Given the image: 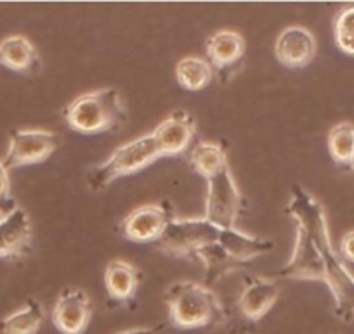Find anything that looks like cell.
Segmentation results:
<instances>
[{
  "instance_id": "cell-1",
  "label": "cell",
  "mask_w": 354,
  "mask_h": 334,
  "mask_svg": "<svg viewBox=\"0 0 354 334\" xmlns=\"http://www.w3.org/2000/svg\"><path fill=\"white\" fill-rule=\"evenodd\" d=\"M287 213L297 222V233L290 260L277 275L295 281L325 282L333 296L337 319L346 324L354 322V275L333 250L323 204L295 184Z\"/></svg>"
},
{
  "instance_id": "cell-2",
  "label": "cell",
  "mask_w": 354,
  "mask_h": 334,
  "mask_svg": "<svg viewBox=\"0 0 354 334\" xmlns=\"http://www.w3.org/2000/svg\"><path fill=\"white\" fill-rule=\"evenodd\" d=\"M163 299L169 306L170 324L177 329L214 327L226 320L219 296L200 282H172L163 293Z\"/></svg>"
},
{
  "instance_id": "cell-3",
  "label": "cell",
  "mask_w": 354,
  "mask_h": 334,
  "mask_svg": "<svg viewBox=\"0 0 354 334\" xmlns=\"http://www.w3.org/2000/svg\"><path fill=\"white\" fill-rule=\"evenodd\" d=\"M68 127L80 134L117 132L127 124L122 94L113 87L85 92L70 102L63 111Z\"/></svg>"
},
{
  "instance_id": "cell-4",
  "label": "cell",
  "mask_w": 354,
  "mask_h": 334,
  "mask_svg": "<svg viewBox=\"0 0 354 334\" xmlns=\"http://www.w3.org/2000/svg\"><path fill=\"white\" fill-rule=\"evenodd\" d=\"M158 158L160 153L153 135H142V137L136 139L129 144L120 146L117 151L111 153V156H108L106 161L91 170L87 175L88 189L94 190V193L103 190L113 180L141 172L142 168L149 166Z\"/></svg>"
},
{
  "instance_id": "cell-5",
  "label": "cell",
  "mask_w": 354,
  "mask_h": 334,
  "mask_svg": "<svg viewBox=\"0 0 354 334\" xmlns=\"http://www.w3.org/2000/svg\"><path fill=\"white\" fill-rule=\"evenodd\" d=\"M221 229L203 218H174L160 237L163 253L177 258H196L202 248L219 241Z\"/></svg>"
},
{
  "instance_id": "cell-6",
  "label": "cell",
  "mask_w": 354,
  "mask_h": 334,
  "mask_svg": "<svg viewBox=\"0 0 354 334\" xmlns=\"http://www.w3.org/2000/svg\"><path fill=\"white\" fill-rule=\"evenodd\" d=\"M243 206L245 201L230 166L207 179L205 218L210 224L219 229H233Z\"/></svg>"
},
{
  "instance_id": "cell-7",
  "label": "cell",
  "mask_w": 354,
  "mask_h": 334,
  "mask_svg": "<svg viewBox=\"0 0 354 334\" xmlns=\"http://www.w3.org/2000/svg\"><path fill=\"white\" fill-rule=\"evenodd\" d=\"M57 146H59V137L54 132L40 130V128L12 130L9 137V149L2 163L8 170L37 165L46 161L56 151Z\"/></svg>"
},
{
  "instance_id": "cell-8",
  "label": "cell",
  "mask_w": 354,
  "mask_h": 334,
  "mask_svg": "<svg viewBox=\"0 0 354 334\" xmlns=\"http://www.w3.org/2000/svg\"><path fill=\"white\" fill-rule=\"evenodd\" d=\"M176 211L170 201L153 203L132 210L120 224V234L132 243H158Z\"/></svg>"
},
{
  "instance_id": "cell-9",
  "label": "cell",
  "mask_w": 354,
  "mask_h": 334,
  "mask_svg": "<svg viewBox=\"0 0 354 334\" xmlns=\"http://www.w3.org/2000/svg\"><path fill=\"white\" fill-rule=\"evenodd\" d=\"M245 54L247 42L241 33L233 30H221L207 40V57L223 84H227L240 73L245 64Z\"/></svg>"
},
{
  "instance_id": "cell-10",
  "label": "cell",
  "mask_w": 354,
  "mask_h": 334,
  "mask_svg": "<svg viewBox=\"0 0 354 334\" xmlns=\"http://www.w3.org/2000/svg\"><path fill=\"white\" fill-rule=\"evenodd\" d=\"M196 134L195 118L186 109H176L155 130L151 132L153 139L158 148L160 158H174L183 156L189 151L192 142Z\"/></svg>"
},
{
  "instance_id": "cell-11",
  "label": "cell",
  "mask_w": 354,
  "mask_h": 334,
  "mask_svg": "<svg viewBox=\"0 0 354 334\" xmlns=\"http://www.w3.org/2000/svg\"><path fill=\"white\" fill-rule=\"evenodd\" d=\"M94 306L87 291L64 288L53 308V324L61 334H84L93 319Z\"/></svg>"
},
{
  "instance_id": "cell-12",
  "label": "cell",
  "mask_w": 354,
  "mask_h": 334,
  "mask_svg": "<svg viewBox=\"0 0 354 334\" xmlns=\"http://www.w3.org/2000/svg\"><path fill=\"white\" fill-rule=\"evenodd\" d=\"M280 296V288L273 279L245 275L243 286L236 299V310L248 322H259L273 308Z\"/></svg>"
},
{
  "instance_id": "cell-13",
  "label": "cell",
  "mask_w": 354,
  "mask_h": 334,
  "mask_svg": "<svg viewBox=\"0 0 354 334\" xmlns=\"http://www.w3.org/2000/svg\"><path fill=\"white\" fill-rule=\"evenodd\" d=\"M316 39L304 26H288L278 35L274 43L277 59L287 68H304L316 57Z\"/></svg>"
},
{
  "instance_id": "cell-14",
  "label": "cell",
  "mask_w": 354,
  "mask_h": 334,
  "mask_svg": "<svg viewBox=\"0 0 354 334\" xmlns=\"http://www.w3.org/2000/svg\"><path fill=\"white\" fill-rule=\"evenodd\" d=\"M142 274L138 267L125 260H111L104 271V288L110 305H132Z\"/></svg>"
},
{
  "instance_id": "cell-15",
  "label": "cell",
  "mask_w": 354,
  "mask_h": 334,
  "mask_svg": "<svg viewBox=\"0 0 354 334\" xmlns=\"http://www.w3.org/2000/svg\"><path fill=\"white\" fill-rule=\"evenodd\" d=\"M32 241V224L25 210L18 208L0 222V257H18L28 251Z\"/></svg>"
},
{
  "instance_id": "cell-16",
  "label": "cell",
  "mask_w": 354,
  "mask_h": 334,
  "mask_svg": "<svg viewBox=\"0 0 354 334\" xmlns=\"http://www.w3.org/2000/svg\"><path fill=\"white\" fill-rule=\"evenodd\" d=\"M0 64L16 73H35L40 68V57L26 37L12 35L0 42Z\"/></svg>"
},
{
  "instance_id": "cell-17",
  "label": "cell",
  "mask_w": 354,
  "mask_h": 334,
  "mask_svg": "<svg viewBox=\"0 0 354 334\" xmlns=\"http://www.w3.org/2000/svg\"><path fill=\"white\" fill-rule=\"evenodd\" d=\"M217 243L231 255L240 264L254 260V258L268 255L274 250V243L270 239H261V237L248 236V234L240 233L233 229H221L219 241Z\"/></svg>"
},
{
  "instance_id": "cell-18",
  "label": "cell",
  "mask_w": 354,
  "mask_h": 334,
  "mask_svg": "<svg viewBox=\"0 0 354 334\" xmlns=\"http://www.w3.org/2000/svg\"><path fill=\"white\" fill-rule=\"evenodd\" d=\"M196 258L202 260L203 265H205V282H203V284L210 289H212V286L216 284V282H219L221 279L226 277L227 274L243 267V264L234 260L219 243H212L209 244V246L202 248V250L196 253Z\"/></svg>"
},
{
  "instance_id": "cell-19",
  "label": "cell",
  "mask_w": 354,
  "mask_h": 334,
  "mask_svg": "<svg viewBox=\"0 0 354 334\" xmlns=\"http://www.w3.org/2000/svg\"><path fill=\"white\" fill-rule=\"evenodd\" d=\"M189 165L205 180L210 179L221 170L230 166L226 148L223 144H214V142H198L189 151Z\"/></svg>"
},
{
  "instance_id": "cell-20",
  "label": "cell",
  "mask_w": 354,
  "mask_h": 334,
  "mask_svg": "<svg viewBox=\"0 0 354 334\" xmlns=\"http://www.w3.org/2000/svg\"><path fill=\"white\" fill-rule=\"evenodd\" d=\"M44 320V308L37 299H28L23 308L0 320V334H37Z\"/></svg>"
},
{
  "instance_id": "cell-21",
  "label": "cell",
  "mask_w": 354,
  "mask_h": 334,
  "mask_svg": "<svg viewBox=\"0 0 354 334\" xmlns=\"http://www.w3.org/2000/svg\"><path fill=\"white\" fill-rule=\"evenodd\" d=\"M176 78L186 90H202L212 80V66L202 57H183L176 66Z\"/></svg>"
},
{
  "instance_id": "cell-22",
  "label": "cell",
  "mask_w": 354,
  "mask_h": 334,
  "mask_svg": "<svg viewBox=\"0 0 354 334\" xmlns=\"http://www.w3.org/2000/svg\"><path fill=\"white\" fill-rule=\"evenodd\" d=\"M328 151L333 161L342 166H351L354 159V125H335L328 134Z\"/></svg>"
},
{
  "instance_id": "cell-23",
  "label": "cell",
  "mask_w": 354,
  "mask_h": 334,
  "mask_svg": "<svg viewBox=\"0 0 354 334\" xmlns=\"http://www.w3.org/2000/svg\"><path fill=\"white\" fill-rule=\"evenodd\" d=\"M333 37L335 43L344 54L354 56V6H347L333 21Z\"/></svg>"
},
{
  "instance_id": "cell-24",
  "label": "cell",
  "mask_w": 354,
  "mask_h": 334,
  "mask_svg": "<svg viewBox=\"0 0 354 334\" xmlns=\"http://www.w3.org/2000/svg\"><path fill=\"white\" fill-rule=\"evenodd\" d=\"M18 210V204L11 197V179H9V170L4 163L0 161V222L6 220L9 215Z\"/></svg>"
},
{
  "instance_id": "cell-25",
  "label": "cell",
  "mask_w": 354,
  "mask_h": 334,
  "mask_svg": "<svg viewBox=\"0 0 354 334\" xmlns=\"http://www.w3.org/2000/svg\"><path fill=\"white\" fill-rule=\"evenodd\" d=\"M340 258H344L349 264H354V230H349L342 236L340 241Z\"/></svg>"
},
{
  "instance_id": "cell-26",
  "label": "cell",
  "mask_w": 354,
  "mask_h": 334,
  "mask_svg": "<svg viewBox=\"0 0 354 334\" xmlns=\"http://www.w3.org/2000/svg\"><path fill=\"white\" fill-rule=\"evenodd\" d=\"M160 327H138V329L125 331V333L120 334H158Z\"/></svg>"
},
{
  "instance_id": "cell-27",
  "label": "cell",
  "mask_w": 354,
  "mask_h": 334,
  "mask_svg": "<svg viewBox=\"0 0 354 334\" xmlns=\"http://www.w3.org/2000/svg\"><path fill=\"white\" fill-rule=\"evenodd\" d=\"M351 168H353V170H354V163H353V165H351Z\"/></svg>"
},
{
  "instance_id": "cell-28",
  "label": "cell",
  "mask_w": 354,
  "mask_h": 334,
  "mask_svg": "<svg viewBox=\"0 0 354 334\" xmlns=\"http://www.w3.org/2000/svg\"><path fill=\"white\" fill-rule=\"evenodd\" d=\"M353 163H354V159H353Z\"/></svg>"
}]
</instances>
